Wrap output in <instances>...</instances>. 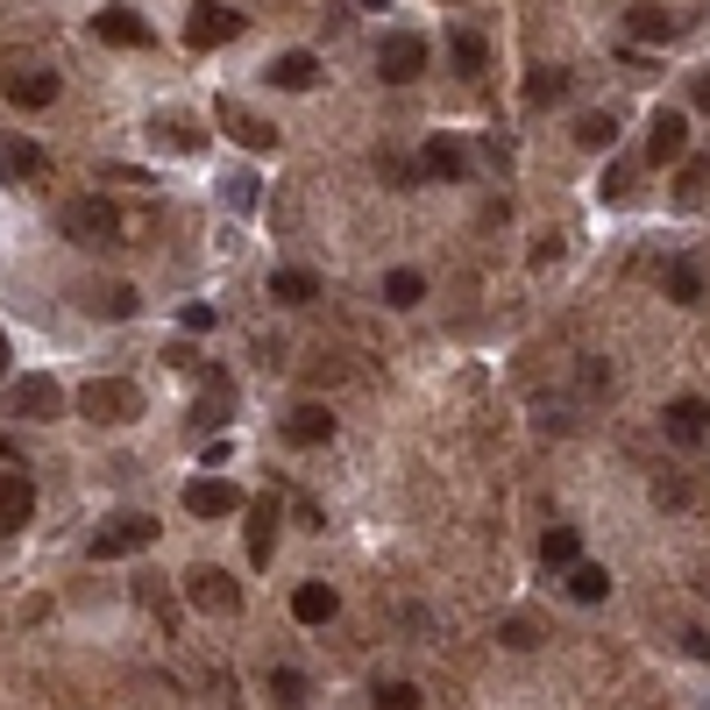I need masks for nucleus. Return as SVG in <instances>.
<instances>
[{"label":"nucleus","instance_id":"39","mask_svg":"<svg viewBox=\"0 0 710 710\" xmlns=\"http://www.w3.org/2000/svg\"><path fill=\"white\" fill-rule=\"evenodd\" d=\"M697 108H703V114H710V79H703V86H697Z\"/></svg>","mask_w":710,"mask_h":710},{"label":"nucleus","instance_id":"4","mask_svg":"<svg viewBox=\"0 0 710 710\" xmlns=\"http://www.w3.org/2000/svg\"><path fill=\"white\" fill-rule=\"evenodd\" d=\"M376 71H384L391 86H413L419 71H427V36H413V29H391V36L376 43Z\"/></svg>","mask_w":710,"mask_h":710},{"label":"nucleus","instance_id":"21","mask_svg":"<svg viewBox=\"0 0 710 710\" xmlns=\"http://www.w3.org/2000/svg\"><path fill=\"white\" fill-rule=\"evenodd\" d=\"M8 100L14 108H50L57 100V71H22V79H8Z\"/></svg>","mask_w":710,"mask_h":710},{"label":"nucleus","instance_id":"13","mask_svg":"<svg viewBox=\"0 0 710 710\" xmlns=\"http://www.w3.org/2000/svg\"><path fill=\"white\" fill-rule=\"evenodd\" d=\"M284 441H292V448H327V441H335V413H327V405H292Z\"/></svg>","mask_w":710,"mask_h":710},{"label":"nucleus","instance_id":"26","mask_svg":"<svg viewBox=\"0 0 710 710\" xmlns=\"http://www.w3.org/2000/svg\"><path fill=\"white\" fill-rule=\"evenodd\" d=\"M568 590H576L583 604H604V597H611V568H597V562H576V568H568Z\"/></svg>","mask_w":710,"mask_h":710},{"label":"nucleus","instance_id":"41","mask_svg":"<svg viewBox=\"0 0 710 710\" xmlns=\"http://www.w3.org/2000/svg\"><path fill=\"white\" fill-rule=\"evenodd\" d=\"M8 455H14V441H8V433H0V462H8Z\"/></svg>","mask_w":710,"mask_h":710},{"label":"nucleus","instance_id":"10","mask_svg":"<svg viewBox=\"0 0 710 710\" xmlns=\"http://www.w3.org/2000/svg\"><path fill=\"white\" fill-rule=\"evenodd\" d=\"M43 178V149L29 135H0V185H36Z\"/></svg>","mask_w":710,"mask_h":710},{"label":"nucleus","instance_id":"24","mask_svg":"<svg viewBox=\"0 0 710 710\" xmlns=\"http://www.w3.org/2000/svg\"><path fill=\"white\" fill-rule=\"evenodd\" d=\"M214 114L228 121V128H235V135H241V143H249V149H278V128H263V121H249V114L235 108V100H221Z\"/></svg>","mask_w":710,"mask_h":710},{"label":"nucleus","instance_id":"5","mask_svg":"<svg viewBox=\"0 0 710 710\" xmlns=\"http://www.w3.org/2000/svg\"><path fill=\"white\" fill-rule=\"evenodd\" d=\"M235 36H241V14L235 8H221V0H200V8H192V22H185L192 50H221V43H235Z\"/></svg>","mask_w":710,"mask_h":710},{"label":"nucleus","instance_id":"33","mask_svg":"<svg viewBox=\"0 0 710 710\" xmlns=\"http://www.w3.org/2000/svg\"><path fill=\"white\" fill-rule=\"evenodd\" d=\"M376 710H419L413 683H376Z\"/></svg>","mask_w":710,"mask_h":710},{"label":"nucleus","instance_id":"40","mask_svg":"<svg viewBox=\"0 0 710 710\" xmlns=\"http://www.w3.org/2000/svg\"><path fill=\"white\" fill-rule=\"evenodd\" d=\"M0 376H8V335H0Z\"/></svg>","mask_w":710,"mask_h":710},{"label":"nucleus","instance_id":"37","mask_svg":"<svg viewBox=\"0 0 710 710\" xmlns=\"http://www.w3.org/2000/svg\"><path fill=\"white\" fill-rule=\"evenodd\" d=\"M505 646H540V632H533V618H511V626H505Z\"/></svg>","mask_w":710,"mask_h":710},{"label":"nucleus","instance_id":"9","mask_svg":"<svg viewBox=\"0 0 710 710\" xmlns=\"http://www.w3.org/2000/svg\"><path fill=\"white\" fill-rule=\"evenodd\" d=\"M8 413H22V419H57V413H65V391H57L50 376H22V384L8 391Z\"/></svg>","mask_w":710,"mask_h":710},{"label":"nucleus","instance_id":"38","mask_svg":"<svg viewBox=\"0 0 710 710\" xmlns=\"http://www.w3.org/2000/svg\"><path fill=\"white\" fill-rule=\"evenodd\" d=\"M683 640H689V654H697V661H710V632H683Z\"/></svg>","mask_w":710,"mask_h":710},{"label":"nucleus","instance_id":"23","mask_svg":"<svg viewBox=\"0 0 710 710\" xmlns=\"http://www.w3.org/2000/svg\"><path fill=\"white\" fill-rule=\"evenodd\" d=\"M419 298H427V278H419V270H391L384 278V306L391 313H413Z\"/></svg>","mask_w":710,"mask_h":710},{"label":"nucleus","instance_id":"31","mask_svg":"<svg viewBox=\"0 0 710 710\" xmlns=\"http://www.w3.org/2000/svg\"><path fill=\"white\" fill-rule=\"evenodd\" d=\"M562 93H568L562 71H533V79H526V100H533V108H548V100H562Z\"/></svg>","mask_w":710,"mask_h":710},{"label":"nucleus","instance_id":"25","mask_svg":"<svg viewBox=\"0 0 710 710\" xmlns=\"http://www.w3.org/2000/svg\"><path fill=\"white\" fill-rule=\"evenodd\" d=\"M668 298H675V306H697V298H703V270L689 263V256H675V263H668Z\"/></svg>","mask_w":710,"mask_h":710},{"label":"nucleus","instance_id":"35","mask_svg":"<svg viewBox=\"0 0 710 710\" xmlns=\"http://www.w3.org/2000/svg\"><path fill=\"white\" fill-rule=\"evenodd\" d=\"M604 200H626V192H632V178H626V164H611V171H604Z\"/></svg>","mask_w":710,"mask_h":710},{"label":"nucleus","instance_id":"7","mask_svg":"<svg viewBox=\"0 0 710 710\" xmlns=\"http://www.w3.org/2000/svg\"><path fill=\"white\" fill-rule=\"evenodd\" d=\"M185 511L192 519H228V511H241V491L228 476H192L185 483Z\"/></svg>","mask_w":710,"mask_h":710},{"label":"nucleus","instance_id":"34","mask_svg":"<svg viewBox=\"0 0 710 710\" xmlns=\"http://www.w3.org/2000/svg\"><path fill=\"white\" fill-rule=\"evenodd\" d=\"M228 206H235V214H249V206H256V178H228Z\"/></svg>","mask_w":710,"mask_h":710},{"label":"nucleus","instance_id":"8","mask_svg":"<svg viewBox=\"0 0 710 710\" xmlns=\"http://www.w3.org/2000/svg\"><path fill=\"white\" fill-rule=\"evenodd\" d=\"M36 519V483L22 470H0V533H22Z\"/></svg>","mask_w":710,"mask_h":710},{"label":"nucleus","instance_id":"19","mask_svg":"<svg viewBox=\"0 0 710 710\" xmlns=\"http://www.w3.org/2000/svg\"><path fill=\"white\" fill-rule=\"evenodd\" d=\"M270 548H278V497L249 505V562H256V568H270Z\"/></svg>","mask_w":710,"mask_h":710},{"label":"nucleus","instance_id":"32","mask_svg":"<svg viewBox=\"0 0 710 710\" xmlns=\"http://www.w3.org/2000/svg\"><path fill=\"white\" fill-rule=\"evenodd\" d=\"M576 135H583V149H611V143H618L611 114H583V128H576Z\"/></svg>","mask_w":710,"mask_h":710},{"label":"nucleus","instance_id":"17","mask_svg":"<svg viewBox=\"0 0 710 710\" xmlns=\"http://www.w3.org/2000/svg\"><path fill=\"white\" fill-rule=\"evenodd\" d=\"M689 149V121L683 114H654V128H646V157L654 164H675Z\"/></svg>","mask_w":710,"mask_h":710},{"label":"nucleus","instance_id":"20","mask_svg":"<svg viewBox=\"0 0 710 710\" xmlns=\"http://www.w3.org/2000/svg\"><path fill=\"white\" fill-rule=\"evenodd\" d=\"M270 298H284V306H313V298H320V278H313V270H270Z\"/></svg>","mask_w":710,"mask_h":710},{"label":"nucleus","instance_id":"2","mask_svg":"<svg viewBox=\"0 0 710 710\" xmlns=\"http://www.w3.org/2000/svg\"><path fill=\"white\" fill-rule=\"evenodd\" d=\"M65 235L79 241V249H114L121 214H114L108 200H100V192H93V200H71V206H65Z\"/></svg>","mask_w":710,"mask_h":710},{"label":"nucleus","instance_id":"3","mask_svg":"<svg viewBox=\"0 0 710 710\" xmlns=\"http://www.w3.org/2000/svg\"><path fill=\"white\" fill-rule=\"evenodd\" d=\"M143 548H157V519H143V511H121L114 526L93 533V562H121V554H143Z\"/></svg>","mask_w":710,"mask_h":710},{"label":"nucleus","instance_id":"18","mask_svg":"<svg viewBox=\"0 0 710 710\" xmlns=\"http://www.w3.org/2000/svg\"><path fill=\"white\" fill-rule=\"evenodd\" d=\"M335 611H341L335 583H298V590H292V618H298V626H327Z\"/></svg>","mask_w":710,"mask_h":710},{"label":"nucleus","instance_id":"22","mask_svg":"<svg viewBox=\"0 0 710 710\" xmlns=\"http://www.w3.org/2000/svg\"><path fill=\"white\" fill-rule=\"evenodd\" d=\"M540 562H548V568H576L583 562V533H576V526H554V533L540 540Z\"/></svg>","mask_w":710,"mask_h":710},{"label":"nucleus","instance_id":"27","mask_svg":"<svg viewBox=\"0 0 710 710\" xmlns=\"http://www.w3.org/2000/svg\"><path fill=\"white\" fill-rule=\"evenodd\" d=\"M448 50H455L462 71H491V43H483L476 29H455V36H448Z\"/></svg>","mask_w":710,"mask_h":710},{"label":"nucleus","instance_id":"29","mask_svg":"<svg viewBox=\"0 0 710 710\" xmlns=\"http://www.w3.org/2000/svg\"><path fill=\"white\" fill-rule=\"evenodd\" d=\"M632 36H640V43H668L675 22H668L661 8H632Z\"/></svg>","mask_w":710,"mask_h":710},{"label":"nucleus","instance_id":"12","mask_svg":"<svg viewBox=\"0 0 710 710\" xmlns=\"http://www.w3.org/2000/svg\"><path fill=\"white\" fill-rule=\"evenodd\" d=\"M661 427H668L675 448H697L703 433H710V405H703V398H675L668 413H661Z\"/></svg>","mask_w":710,"mask_h":710},{"label":"nucleus","instance_id":"42","mask_svg":"<svg viewBox=\"0 0 710 710\" xmlns=\"http://www.w3.org/2000/svg\"><path fill=\"white\" fill-rule=\"evenodd\" d=\"M362 8H384V0H362Z\"/></svg>","mask_w":710,"mask_h":710},{"label":"nucleus","instance_id":"28","mask_svg":"<svg viewBox=\"0 0 710 710\" xmlns=\"http://www.w3.org/2000/svg\"><path fill=\"white\" fill-rule=\"evenodd\" d=\"M149 143H164V149H178V157H192V149H200V135H192L178 114H164V121H149Z\"/></svg>","mask_w":710,"mask_h":710},{"label":"nucleus","instance_id":"36","mask_svg":"<svg viewBox=\"0 0 710 710\" xmlns=\"http://www.w3.org/2000/svg\"><path fill=\"white\" fill-rule=\"evenodd\" d=\"M178 327H185V335H206V327H214V306H185V313H178Z\"/></svg>","mask_w":710,"mask_h":710},{"label":"nucleus","instance_id":"6","mask_svg":"<svg viewBox=\"0 0 710 710\" xmlns=\"http://www.w3.org/2000/svg\"><path fill=\"white\" fill-rule=\"evenodd\" d=\"M185 604L192 611H241V583L228 568H192L185 576Z\"/></svg>","mask_w":710,"mask_h":710},{"label":"nucleus","instance_id":"16","mask_svg":"<svg viewBox=\"0 0 710 710\" xmlns=\"http://www.w3.org/2000/svg\"><path fill=\"white\" fill-rule=\"evenodd\" d=\"M270 86H284V93H313V86H320V57L313 50H284L278 65H270Z\"/></svg>","mask_w":710,"mask_h":710},{"label":"nucleus","instance_id":"11","mask_svg":"<svg viewBox=\"0 0 710 710\" xmlns=\"http://www.w3.org/2000/svg\"><path fill=\"white\" fill-rule=\"evenodd\" d=\"M93 36L100 43H121V50H143V43H149V22L135 8H100L93 14Z\"/></svg>","mask_w":710,"mask_h":710},{"label":"nucleus","instance_id":"14","mask_svg":"<svg viewBox=\"0 0 710 710\" xmlns=\"http://www.w3.org/2000/svg\"><path fill=\"white\" fill-rule=\"evenodd\" d=\"M419 171H427V178H448V185H462V178H470V149L448 143V135H433V143L419 149Z\"/></svg>","mask_w":710,"mask_h":710},{"label":"nucleus","instance_id":"1","mask_svg":"<svg viewBox=\"0 0 710 710\" xmlns=\"http://www.w3.org/2000/svg\"><path fill=\"white\" fill-rule=\"evenodd\" d=\"M79 413L93 419V427H128V419L143 413V391H135L128 376H93V384L79 391Z\"/></svg>","mask_w":710,"mask_h":710},{"label":"nucleus","instance_id":"15","mask_svg":"<svg viewBox=\"0 0 710 710\" xmlns=\"http://www.w3.org/2000/svg\"><path fill=\"white\" fill-rule=\"evenodd\" d=\"M86 313H93V320H135V313H143V292H135V284H93V292H86Z\"/></svg>","mask_w":710,"mask_h":710},{"label":"nucleus","instance_id":"30","mask_svg":"<svg viewBox=\"0 0 710 710\" xmlns=\"http://www.w3.org/2000/svg\"><path fill=\"white\" fill-rule=\"evenodd\" d=\"M270 697H278L284 710H298V703H306V675H298V668H278V675H270Z\"/></svg>","mask_w":710,"mask_h":710}]
</instances>
